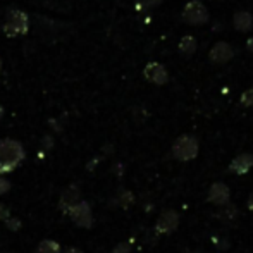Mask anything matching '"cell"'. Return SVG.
<instances>
[{
    "label": "cell",
    "mask_w": 253,
    "mask_h": 253,
    "mask_svg": "<svg viewBox=\"0 0 253 253\" xmlns=\"http://www.w3.org/2000/svg\"><path fill=\"white\" fill-rule=\"evenodd\" d=\"M164 0H140L136 5L138 10H148V9H155L162 3Z\"/></svg>",
    "instance_id": "cell-20"
},
{
    "label": "cell",
    "mask_w": 253,
    "mask_h": 253,
    "mask_svg": "<svg viewBox=\"0 0 253 253\" xmlns=\"http://www.w3.org/2000/svg\"><path fill=\"white\" fill-rule=\"evenodd\" d=\"M184 253H200L198 250H188V252H184Z\"/></svg>",
    "instance_id": "cell-28"
},
{
    "label": "cell",
    "mask_w": 253,
    "mask_h": 253,
    "mask_svg": "<svg viewBox=\"0 0 253 253\" xmlns=\"http://www.w3.org/2000/svg\"><path fill=\"white\" fill-rule=\"evenodd\" d=\"M234 59V48L227 42H217L209 52V60L215 66H224Z\"/></svg>",
    "instance_id": "cell-9"
},
{
    "label": "cell",
    "mask_w": 253,
    "mask_h": 253,
    "mask_svg": "<svg viewBox=\"0 0 253 253\" xmlns=\"http://www.w3.org/2000/svg\"><path fill=\"white\" fill-rule=\"evenodd\" d=\"M247 207L250 210H253V190L250 191V195H248V198H247Z\"/></svg>",
    "instance_id": "cell-23"
},
{
    "label": "cell",
    "mask_w": 253,
    "mask_h": 253,
    "mask_svg": "<svg viewBox=\"0 0 253 253\" xmlns=\"http://www.w3.org/2000/svg\"><path fill=\"white\" fill-rule=\"evenodd\" d=\"M35 253H60V245L53 240H43L40 241Z\"/></svg>",
    "instance_id": "cell-16"
},
{
    "label": "cell",
    "mask_w": 253,
    "mask_h": 253,
    "mask_svg": "<svg viewBox=\"0 0 253 253\" xmlns=\"http://www.w3.org/2000/svg\"><path fill=\"white\" fill-rule=\"evenodd\" d=\"M26 153L19 141L10 140V138L0 140V176L12 172L16 167H19Z\"/></svg>",
    "instance_id": "cell-1"
},
{
    "label": "cell",
    "mask_w": 253,
    "mask_h": 253,
    "mask_svg": "<svg viewBox=\"0 0 253 253\" xmlns=\"http://www.w3.org/2000/svg\"><path fill=\"white\" fill-rule=\"evenodd\" d=\"M240 217V209H238L236 203L233 202H227L224 205L217 207V212H215V219L220 220L224 224H233L234 220H238Z\"/></svg>",
    "instance_id": "cell-11"
},
{
    "label": "cell",
    "mask_w": 253,
    "mask_h": 253,
    "mask_svg": "<svg viewBox=\"0 0 253 253\" xmlns=\"http://www.w3.org/2000/svg\"><path fill=\"white\" fill-rule=\"evenodd\" d=\"M143 76L148 83L155 84V86H164L169 83V71L160 62H148L143 69Z\"/></svg>",
    "instance_id": "cell-8"
},
{
    "label": "cell",
    "mask_w": 253,
    "mask_h": 253,
    "mask_svg": "<svg viewBox=\"0 0 253 253\" xmlns=\"http://www.w3.org/2000/svg\"><path fill=\"white\" fill-rule=\"evenodd\" d=\"M134 202H136V197H134L133 191L126 190V188H123V190H119L116 195H114L112 198H110V207H119V209H131V207L134 205Z\"/></svg>",
    "instance_id": "cell-14"
},
{
    "label": "cell",
    "mask_w": 253,
    "mask_h": 253,
    "mask_svg": "<svg viewBox=\"0 0 253 253\" xmlns=\"http://www.w3.org/2000/svg\"><path fill=\"white\" fill-rule=\"evenodd\" d=\"M42 143H45V145H47V147H45V148H52V138H45V141H42Z\"/></svg>",
    "instance_id": "cell-27"
},
{
    "label": "cell",
    "mask_w": 253,
    "mask_h": 253,
    "mask_svg": "<svg viewBox=\"0 0 253 253\" xmlns=\"http://www.w3.org/2000/svg\"><path fill=\"white\" fill-rule=\"evenodd\" d=\"M67 215L69 219L76 224L78 227H83V229H91L93 227V210H91V205L84 200L76 202L74 205H71L67 209Z\"/></svg>",
    "instance_id": "cell-5"
},
{
    "label": "cell",
    "mask_w": 253,
    "mask_h": 253,
    "mask_svg": "<svg viewBox=\"0 0 253 253\" xmlns=\"http://www.w3.org/2000/svg\"><path fill=\"white\" fill-rule=\"evenodd\" d=\"M240 105L245 109H253V86H250L248 90H245L240 97Z\"/></svg>",
    "instance_id": "cell-17"
},
{
    "label": "cell",
    "mask_w": 253,
    "mask_h": 253,
    "mask_svg": "<svg viewBox=\"0 0 253 253\" xmlns=\"http://www.w3.org/2000/svg\"><path fill=\"white\" fill-rule=\"evenodd\" d=\"M200 153V141L193 134H181L174 140L172 147H170V155L177 160V162H191L195 160Z\"/></svg>",
    "instance_id": "cell-2"
},
{
    "label": "cell",
    "mask_w": 253,
    "mask_h": 253,
    "mask_svg": "<svg viewBox=\"0 0 253 253\" xmlns=\"http://www.w3.org/2000/svg\"><path fill=\"white\" fill-rule=\"evenodd\" d=\"M207 203L213 207H220L224 203L231 202V188L227 186L224 181H215L209 186L207 190V197H205Z\"/></svg>",
    "instance_id": "cell-6"
},
{
    "label": "cell",
    "mask_w": 253,
    "mask_h": 253,
    "mask_svg": "<svg viewBox=\"0 0 253 253\" xmlns=\"http://www.w3.org/2000/svg\"><path fill=\"white\" fill-rule=\"evenodd\" d=\"M3 116V109H2V105H0V117Z\"/></svg>",
    "instance_id": "cell-29"
},
{
    "label": "cell",
    "mask_w": 253,
    "mask_h": 253,
    "mask_svg": "<svg viewBox=\"0 0 253 253\" xmlns=\"http://www.w3.org/2000/svg\"><path fill=\"white\" fill-rule=\"evenodd\" d=\"M179 53L181 55H184V57H191V55H195L198 50V42H197V38L193 37V35H184L183 38L179 40Z\"/></svg>",
    "instance_id": "cell-15"
},
{
    "label": "cell",
    "mask_w": 253,
    "mask_h": 253,
    "mask_svg": "<svg viewBox=\"0 0 253 253\" xmlns=\"http://www.w3.org/2000/svg\"><path fill=\"white\" fill-rule=\"evenodd\" d=\"M5 253H12V252H5Z\"/></svg>",
    "instance_id": "cell-30"
},
{
    "label": "cell",
    "mask_w": 253,
    "mask_h": 253,
    "mask_svg": "<svg viewBox=\"0 0 253 253\" xmlns=\"http://www.w3.org/2000/svg\"><path fill=\"white\" fill-rule=\"evenodd\" d=\"M10 186H12V184H10V181L5 179L3 176H0V195H5L7 191L10 190Z\"/></svg>",
    "instance_id": "cell-21"
},
{
    "label": "cell",
    "mask_w": 253,
    "mask_h": 253,
    "mask_svg": "<svg viewBox=\"0 0 253 253\" xmlns=\"http://www.w3.org/2000/svg\"><path fill=\"white\" fill-rule=\"evenodd\" d=\"M10 215V212H9V209H7L5 205H3L2 202H0V220H3V219H7V217Z\"/></svg>",
    "instance_id": "cell-22"
},
{
    "label": "cell",
    "mask_w": 253,
    "mask_h": 253,
    "mask_svg": "<svg viewBox=\"0 0 253 253\" xmlns=\"http://www.w3.org/2000/svg\"><path fill=\"white\" fill-rule=\"evenodd\" d=\"M7 35L16 37V35H24L28 31V16L23 10H10L7 14L5 26H3Z\"/></svg>",
    "instance_id": "cell-7"
},
{
    "label": "cell",
    "mask_w": 253,
    "mask_h": 253,
    "mask_svg": "<svg viewBox=\"0 0 253 253\" xmlns=\"http://www.w3.org/2000/svg\"><path fill=\"white\" fill-rule=\"evenodd\" d=\"M64 253H83L80 250V248H74V247H71V248H66V250H64Z\"/></svg>",
    "instance_id": "cell-26"
},
{
    "label": "cell",
    "mask_w": 253,
    "mask_h": 253,
    "mask_svg": "<svg viewBox=\"0 0 253 253\" xmlns=\"http://www.w3.org/2000/svg\"><path fill=\"white\" fill-rule=\"evenodd\" d=\"M133 243H134V238H129V240H126V241H121V243H117L116 247L112 248L110 253H129L133 250Z\"/></svg>",
    "instance_id": "cell-18"
},
{
    "label": "cell",
    "mask_w": 253,
    "mask_h": 253,
    "mask_svg": "<svg viewBox=\"0 0 253 253\" xmlns=\"http://www.w3.org/2000/svg\"><path fill=\"white\" fill-rule=\"evenodd\" d=\"M114 172H116V176H123V166H121V164H116Z\"/></svg>",
    "instance_id": "cell-24"
},
{
    "label": "cell",
    "mask_w": 253,
    "mask_h": 253,
    "mask_svg": "<svg viewBox=\"0 0 253 253\" xmlns=\"http://www.w3.org/2000/svg\"><path fill=\"white\" fill-rule=\"evenodd\" d=\"M247 50L250 52V53H253V37L247 40Z\"/></svg>",
    "instance_id": "cell-25"
},
{
    "label": "cell",
    "mask_w": 253,
    "mask_h": 253,
    "mask_svg": "<svg viewBox=\"0 0 253 253\" xmlns=\"http://www.w3.org/2000/svg\"><path fill=\"white\" fill-rule=\"evenodd\" d=\"M3 222H5V227L9 231H14V233H16V231H19L21 229V226H23V222H21L19 219H17V217H12V215H9L7 217V219H3Z\"/></svg>",
    "instance_id": "cell-19"
},
{
    "label": "cell",
    "mask_w": 253,
    "mask_h": 253,
    "mask_svg": "<svg viewBox=\"0 0 253 253\" xmlns=\"http://www.w3.org/2000/svg\"><path fill=\"white\" fill-rule=\"evenodd\" d=\"M179 224H181L179 212L174 209H167L164 212H160V215L157 217L155 226H153V233H155V236H169V234L176 233Z\"/></svg>",
    "instance_id": "cell-4"
},
{
    "label": "cell",
    "mask_w": 253,
    "mask_h": 253,
    "mask_svg": "<svg viewBox=\"0 0 253 253\" xmlns=\"http://www.w3.org/2000/svg\"><path fill=\"white\" fill-rule=\"evenodd\" d=\"M181 19H183V23L190 24V26H203V24L209 23L210 14L203 2H200V0H191V2H188L183 7Z\"/></svg>",
    "instance_id": "cell-3"
},
{
    "label": "cell",
    "mask_w": 253,
    "mask_h": 253,
    "mask_svg": "<svg viewBox=\"0 0 253 253\" xmlns=\"http://www.w3.org/2000/svg\"><path fill=\"white\" fill-rule=\"evenodd\" d=\"M233 28L238 33H248L253 30V14L248 10H238L233 16Z\"/></svg>",
    "instance_id": "cell-12"
},
{
    "label": "cell",
    "mask_w": 253,
    "mask_h": 253,
    "mask_svg": "<svg viewBox=\"0 0 253 253\" xmlns=\"http://www.w3.org/2000/svg\"><path fill=\"white\" fill-rule=\"evenodd\" d=\"M252 169H253V153L250 152L238 153L229 162V166H227V170L233 172L234 176H247Z\"/></svg>",
    "instance_id": "cell-10"
},
{
    "label": "cell",
    "mask_w": 253,
    "mask_h": 253,
    "mask_svg": "<svg viewBox=\"0 0 253 253\" xmlns=\"http://www.w3.org/2000/svg\"><path fill=\"white\" fill-rule=\"evenodd\" d=\"M81 200V191L80 188L76 186V184H71V186H67L66 190L62 191V195H60V200H59V209L62 210L64 213L67 212V209H69L71 205H74L76 202Z\"/></svg>",
    "instance_id": "cell-13"
}]
</instances>
